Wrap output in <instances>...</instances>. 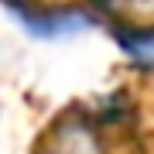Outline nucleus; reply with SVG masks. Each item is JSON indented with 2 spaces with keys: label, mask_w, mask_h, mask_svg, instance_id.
I'll list each match as a JSON object with an SVG mask.
<instances>
[{
  "label": "nucleus",
  "mask_w": 154,
  "mask_h": 154,
  "mask_svg": "<svg viewBox=\"0 0 154 154\" xmlns=\"http://www.w3.org/2000/svg\"><path fill=\"white\" fill-rule=\"evenodd\" d=\"M7 7L17 14L24 31H31L34 38H65V34L93 28V17L86 11H48V7L21 4V0H7Z\"/></svg>",
  "instance_id": "nucleus-1"
},
{
  "label": "nucleus",
  "mask_w": 154,
  "mask_h": 154,
  "mask_svg": "<svg viewBox=\"0 0 154 154\" xmlns=\"http://www.w3.org/2000/svg\"><path fill=\"white\" fill-rule=\"evenodd\" d=\"M116 45L134 65L154 69V28H116Z\"/></svg>",
  "instance_id": "nucleus-2"
}]
</instances>
